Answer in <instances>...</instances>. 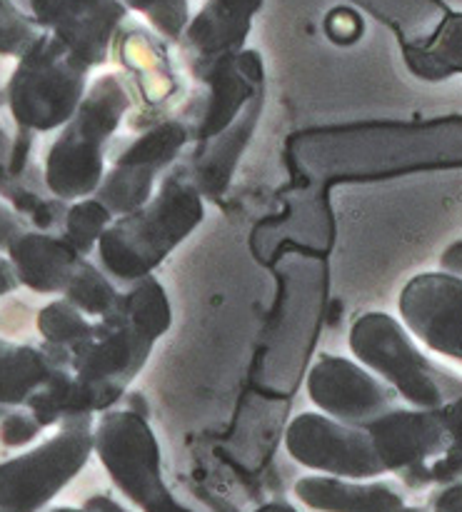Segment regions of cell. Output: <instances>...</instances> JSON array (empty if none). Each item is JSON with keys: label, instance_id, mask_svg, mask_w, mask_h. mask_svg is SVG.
<instances>
[{"label": "cell", "instance_id": "31", "mask_svg": "<svg viewBox=\"0 0 462 512\" xmlns=\"http://www.w3.org/2000/svg\"><path fill=\"white\" fill-rule=\"evenodd\" d=\"M253 512H300V510L293 508L290 503H268V505H260V508Z\"/></svg>", "mask_w": 462, "mask_h": 512}, {"label": "cell", "instance_id": "19", "mask_svg": "<svg viewBox=\"0 0 462 512\" xmlns=\"http://www.w3.org/2000/svg\"><path fill=\"white\" fill-rule=\"evenodd\" d=\"M120 295H123V288L88 258L80 260L68 288L63 290V298L93 320L115 313L120 308Z\"/></svg>", "mask_w": 462, "mask_h": 512}, {"label": "cell", "instance_id": "2", "mask_svg": "<svg viewBox=\"0 0 462 512\" xmlns=\"http://www.w3.org/2000/svg\"><path fill=\"white\" fill-rule=\"evenodd\" d=\"M133 90L120 73H105L88 85L83 103L48 148L43 183L63 203L90 198L105 178V155L125 115Z\"/></svg>", "mask_w": 462, "mask_h": 512}, {"label": "cell", "instance_id": "22", "mask_svg": "<svg viewBox=\"0 0 462 512\" xmlns=\"http://www.w3.org/2000/svg\"><path fill=\"white\" fill-rule=\"evenodd\" d=\"M90 325H93V318L80 313L65 298L53 300L38 313V333L43 335L45 345L63 353L88 335Z\"/></svg>", "mask_w": 462, "mask_h": 512}, {"label": "cell", "instance_id": "29", "mask_svg": "<svg viewBox=\"0 0 462 512\" xmlns=\"http://www.w3.org/2000/svg\"><path fill=\"white\" fill-rule=\"evenodd\" d=\"M18 275H15L13 265H10L8 258H0V298L8 293H13L18 288Z\"/></svg>", "mask_w": 462, "mask_h": 512}, {"label": "cell", "instance_id": "11", "mask_svg": "<svg viewBox=\"0 0 462 512\" xmlns=\"http://www.w3.org/2000/svg\"><path fill=\"white\" fill-rule=\"evenodd\" d=\"M308 395L323 415L363 430L400 400L395 390L363 363L340 355H323L310 368Z\"/></svg>", "mask_w": 462, "mask_h": 512}, {"label": "cell", "instance_id": "24", "mask_svg": "<svg viewBox=\"0 0 462 512\" xmlns=\"http://www.w3.org/2000/svg\"><path fill=\"white\" fill-rule=\"evenodd\" d=\"M35 25L10 0H0V55H20L38 40Z\"/></svg>", "mask_w": 462, "mask_h": 512}, {"label": "cell", "instance_id": "12", "mask_svg": "<svg viewBox=\"0 0 462 512\" xmlns=\"http://www.w3.org/2000/svg\"><path fill=\"white\" fill-rule=\"evenodd\" d=\"M398 308L420 345L462 365V278L445 270L415 275L400 293Z\"/></svg>", "mask_w": 462, "mask_h": 512}, {"label": "cell", "instance_id": "16", "mask_svg": "<svg viewBox=\"0 0 462 512\" xmlns=\"http://www.w3.org/2000/svg\"><path fill=\"white\" fill-rule=\"evenodd\" d=\"M260 113H263V93L255 95L223 133L198 143L195 153L190 155V168L185 173L198 185L203 198H218L228 188L230 178L238 168L240 155L245 153L250 138H253Z\"/></svg>", "mask_w": 462, "mask_h": 512}, {"label": "cell", "instance_id": "14", "mask_svg": "<svg viewBox=\"0 0 462 512\" xmlns=\"http://www.w3.org/2000/svg\"><path fill=\"white\" fill-rule=\"evenodd\" d=\"M203 85L208 88V95L193 105V115L183 118L190 125L193 143H203L223 133L243 113L245 105L263 93V65L258 53L238 55L233 63L210 75Z\"/></svg>", "mask_w": 462, "mask_h": 512}, {"label": "cell", "instance_id": "6", "mask_svg": "<svg viewBox=\"0 0 462 512\" xmlns=\"http://www.w3.org/2000/svg\"><path fill=\"white\" fill-rule=\"evenodd\" d=\"M93 443L115 488L140 512H195L165 485L160 443L143 413L105 410L95 418Z\"/></svg>", "mask_w": 462, "mask_h": 512}, {"label": "cell", "instance_id": "26", "mask_svg": "<svg viewBox=\"0 0 462 512\" xmlns=\"http://www.w3.org/2000/svg\"><path fill=\"white\" fill-rule=\"evenodd\" d=\"M25 230L28 228H25V220L20 218L18 210L10 208L3 200V195H0V253H5V250L10 248V243H13L20 233H25Z\"/></svg>", "mask_w": 462, "mask_h": 512}, {"label": "cell", "instance_id": "8", "mask_svg": "<svg viewBox=\"0 0 462 512\" xmlns=\"http://www.w3.org/2000/svg\"><path fill=\"white\" fill-rule=\"evenodd\" d=\"M155 343L158 340L150 338L135 320L115 310L93 320L88 335L65 353L48 345H43V350L55 365H65L75 378L98 390L113 408L145 368Z\"/></svg>", "mask_w": 462, "mask_h": 512}, {"label": "cell", "instance_id": "3", "mask_svg": "<svg viewBox=\"0 0 462 512\" xmlns=\"http://www.w3.org/2000/svg\"><path fill=\"white\" fill-rule=\"evenodd\" d=\"M348 345L355 360L395 390L410 408L435 410L462 395V375L423 353L403 320L390 313H363L353 323Z\"/></svg>", "mask_w": 462, "mask_h": 512}, {"label": "cell", "instance_id": "17", "mask_svg": "<svg viewBox=\"0 0 462 512\" xmlns=\"http://www.w3.org/2000/svg\"><path fill=\"white\" fill-rule=\"evenodd\" d=\"M295 498L318 512H398L405 493L390 480H348L335 475H305L295 483Z\"/></svg>", "mask_w": 462, "mask_h": 512}, {"label": "cell", "instance_id": "28", "mask_svg": "<svg viewBox=\"0 0 462 512\" xmlns=\"http://www.w3.org/2000/svg\"><path fill=\"white\" fill-rule=\"evenodd\" d=\"M440 270L462 278V240H458V243H453L445 250L443 258H440Z\"/></svg>", "mask_w": 462, "mask_h": 512}, {"label": "cell", "instance_id": "23", "mask_svg": "<svg viewBox=\"0 0 462 512\" xmlns=\"http://www.w3.org/2000/svg\"><path fill=\"white\" fill-rule=\"evenodd\" d=\"M128 3L140 10L163 38H183L185 28H188V3L185 0H128Z\"/></svg>", "mask_w": 462, "mask_h": 512}, {"label": "cell", "instance_id": "25", "mask_svg": "<svg viewBox=\"0 0 462 512\" xmlns=\"http://www.w3.org/2000/svg\"><path fill=\"white\" fill-rule=\"evenodd\" d=\"M43 430V425L28 408H13L0 418V443L5 448H23L33 443Z\"/></svg>", "mask_w": 462, "mask_h": 512}, {"label": "cell", "instance_id": "9", "mask_svg": "<svg viewBox=\"0 0 462 512\" xmlns=\"http://www.w3.org/2000/svg\"><path fill=\"white\" fill-rule=\"evenodd\" d=\"M188 143H193V133L183 118H163L148 125L115 155L95 198L115 218L143 208Z\"/></svg>", "mask_w": 462, "mask_h": 512}, {"label": "cell", "instance_id": "32", "mask_svg": "<svg viewBox=\"0 0 462 512\" xmlns=\"http://www.w3.org/2000/svg\"><path fill=\"white\" fill-rule=\"evenodd\" d=\"M45 512H88L85 508H50Z\"/></svg>", "mask_w": 462, "mask_h": 512}, {"label": "cell", "instance_id": "33", "mask_svg": "<svg viewBox=\"0 0 462 512\" xmlns=\"http://www.w3.org/2000/svg\"><path fill=\"white\" fill-rule=\"evenodd\" d=\"M398 512H430L428 508H410V505H405V508H400Z\"/></svg>", "mask_w": 462, "mask_h": 512}, {"label": "cell", "instance_id": "21", "mask_svg": "<svg viewBox=\"0 0 462 512\" xmlns=\"http://www.w3.org/2000/svg\"><path fill=\"white\" fill-rule=\"evenodd\" d=\"M115 215L100 203L95 195L83 200H75L68 210H65L63 218V238L78 250L83 258H88L95 248H98L100 238L108 230V225L113 223Z\"/></svg>", "mask_w": 462, "mask_h": 512}, {"label": "cell", "instance_id": "20", "mask_svg": "<svg viewBox=\"0 0 462 512\" xmlns=\"http://www.w3.org/2000/svg\"><path fill=\"white\" fill-rule=\"evenodd\" d=\"M118 310L128 315L130 320H135L155 340L163 338L173 325V308H170L168 293L153 275L123 285Z\"/></svg>", "mask_w": 462, "mask_h": 512}, {"label": "cell", "instance_id": "15", "mask_svg": "<svg viewBox=\"0 0 462 512\" xmlns=\"http://www.w3.org/2000/svg\"><path fill=\"white\" fill-rule=\"evenodd\" d=\"M18 283L40 295H63L83 255L48 230H25L5 250Z\"/></svg>", "mask_w": 462, "mask_h": 512}, {"label": "cell", "instance_id": "7", "mask_svg": "<svg viewBox=\"0 0 462 512\" xmlns=\"http://www.w3.org/2000/svg\"><path fill=\"white\" fill-rule=\"evenodd\" d=\"M95 420L60 425L58 433L28 453L0 463V512H43L83 473Z\"/></svg>", "mask_w": 462, "mask_h": 512}, {"label": "cell", "instance_id": "18", "mask_svg": "<svg viewBox=\"0 0 462 512\" xmlns=\"http://www.w3.org/2000/svg\"><path fill=\"white\" fill-rule=\"evenodd\" d=\"M53 370L55 363L43 348L0 338V408H23Z\"/></svg>", "mask_w": 462, "mask_h": 512}, {"label": "cell", "instance_id": "10", "mask_svg": "<svg viewBox=\"0 0 462 512\" xmlns=\"http://www.w3.org/2000/svg\"><path fill=\"white\" fill-rule=\"evenodd\" d=\"M285 450L303 468L348 480L388 475L368 430L328 418L320 410L300 413L285 430Z\"/></svg>", "mask_w": 462, "mask_h": 512}, {"label": "cell", "instance_id": "30", "mask_svg": "<svg viewBox=\"0 0 462 512\" xmlns=\"http://www.w3.org/2000/svg\"><path fill=\"white\" fill-rule=\"evenodd\" d=\"M10 155H13V143L8 140V135L0 130V165H5L10 160Z\"/></svg>", "mask_w": 462, "mask_h": 512}, {"label": "cell", "instance_id": "34", "mask_svg": "<svg viewBox=\"0 0 462 512\" xmlns=\"http://www.w3.org/2000/svg\"><path fill=\"white\" fill-rule=\"evenodd\" d=\"M5 413H8V408H0V418H3Z\"/></svg>", "mask_w": 462, "mask_h": 512}, {"label": "cell", "instance_id": "5", "mask_svg": "<svg viewBox=\"0 0 462 512\" xmlns=\"http://www.w3.org/2000/svg\"><path fill=\"white\" fill-rule=\"evenodd\" d=\"M90 68L58 38H38L13 70L8 108L18 128L28 133L60 130L88 93Z\"/></svg>", "mask_w": 462, "mask_h": 512}, {"label": "cell", "instance_id": "27", "mask_svg": "<svg viewBox=\"0 0 462 512\" xmlns=\"http://www.w3.org/2000/svg\"><path fill=\"white\" fill-rule=\"evenodd\" d=\"M430 512H462V480L435 490L433 500H430Z\"/></svg>", "mask_w": 462, "mask_h": 512}, {"label": "cell", "instance_id": "1", "mask_svg": "<svg viewBox=\"0 0 462 512\" xmlns=\"http://www.w3.org/2000/svg\"><path fill=\"white\" fill-rule=\"evenodd\" d=\"M205 218V198L185 170H168L143 208L120 215L100 238L98 265L118 285L135 283L188 238Z\"/></svg>", "mask_w": 462, "mask_h": 512}, {"label": "cell", "instance_id": "4", "mask_svg": "<svg viewBox=\"0 0 462 512\" xmlns=\"http://www.w3.org/2000/svg\"><path fill=\"white\" fill-rule=\"evenodd\" d=\"M365 430L385 470L405 488L423 490L458 483L455 435L445 405L435 410L395 405Z\"/></svg>", "mask_w": 462, "mask_h": 512}, {"label": "cell", "instance_id": "13", "mask_svg": "<svg viewBox=\"0 0 462 512\" xmlns=\"http://www.w3.org/2000/svg\"><path fill=\"white\" fill-rule=\"evenodd\" d=\"M258 0H210L185 28V58L195 80L205 83L223 65L233 63L248 35Z\"/></svg>", "mask_w": 462, "mask_h": 512}]
</instances>
